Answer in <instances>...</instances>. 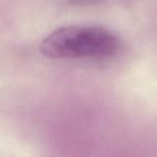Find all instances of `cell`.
<instances>
[{
  "label": "cell",
  "instance_id": "6da1fadb",
  "mask_svg": "<svg viewBox=\"0 0 157 157\" xmlns=\"http://www.w3.org/2000/svg\"><path fill=\"white\" fill-rule=\"evenodd\" d=\"M120 47V40L113 32L91 25L63 26L41 43V52L57 59L101 60L116 56Z\"/></svg>",
  "mask_w": 157,
  "mask_h": 157
}]
</instances>
